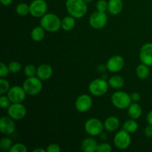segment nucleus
<instances>
[{"mask_svg": "<svg viewBox=\"0 0 152 152\" xmlns=\"http://www.w3.org/2000/svg\"><path fill=\"white\" fill-rule=\"evenodd\" d=\"M12 146H13V142L10 138L4 137L0 141V148L3 151H10Z\"/></svg>", "mask_w": 152, "mask_h": 152, "instance_id": "nucleus-27", "label": "nucleus"}, {"mask_svg": "<svg viewBox=\"0 0 152 152\" xmlns=\"http://www.w3.org/2000/svg\"><path fill=\"white\" fill-rule=\"evenodd\" d=\"M96 10L99 11L105 12L108 10V2L105 0H99L96 4Z\"/></svg>", "mask_w": 152, "mask_h": 152, "instance_id": "nucleus-34", "label": "nucleus"}, {"mask_svg": "<svg viewBox=\"0 0 152 152\" xmlns=\"http://www.w3.org/2000/svg\"><path fill=\"white\" fill-rule=\"evenodd\" d=\"M97 145V142L94 138L87 137L82 142L81 148L82 150L85 152H94L96 151Z\"/></svg>", "mask_w": 152, "mask_h": 152, "instance_id": "nucleus-19", "label": "nucleus"}, {"mask_svg": "<svg viewBox=\"0 0 152 152\" xmlns=\"http://www.w3.org/2000/svg\"><path fill=\"white\" fill-rule=\"evenodd\" d=\"M111 151V146L109 143L102 142L98 144L96 151L97 152H110Z\"/></svg>", "mask_w": 152, "mask_h": 152, "instance_id": "nucleus-33", "label": "nucleus"}, {"mask_svg": "<svg viewBox=\"0 0 152 152\" xmlns=\"http://www.w3.org/2000/svg\"><path fill=\"white\" fill-rule=\"evenodd\" d=\"M136 74L137 76L140 79H142V80L148 78L150 74L149 66H148V65H145V64L143 63L140 64V65H138L137 68Z\"/></svg>", "mask_w": 152, "mask_h": 152, "instance_id": "nucleus-24", "label": "nucleus"}, {"mask_svg": "<svg viewBox=\"0 0 152 152\" xmlns=\"http://www.w3.org/2000/svg\"><path fill=\"white\" fill-rule=\"evenodd\" d=\"M76 25L75 18L71 16H65L62 19L61 23V28L65 31H70L74 29Z\"/></svg>", "mask_w": 152, "mask_h": 152, "instance_id": "nucleus-22", "label": "nucleus"}, {"mask_svg": "<svg viewBox=\"0 0 152 152\" xmlns=\"http://www.w3.org/2000/svg\"><path fill=\"white\" fill-rule=\"evenodd\" d=\"M104 129L110 132H114L120 126V120L117 117L111 116L108 117L103 123Z\"/></svg>", "mask_w": 152, "mask_h": 152, "instance_id": "nucleus-18", "label": "nucleus"}, {"mask_svg": "<svg viewBox=\"0 0 152 152\" xmlns=\"http://www.w3.org/2000/svg\"><path fill=\"white\" fill-rule=\"evenodd\" d=\"M26 113V108L22 103H12L7 108V114L14 120H22Z\"/></svg>", "mask_w": 152, "mask_h": 152, "instance_id": "nucleus-10", "label": "nucleus"}, {"mask_svg": "<svg viewBox=\"0 0 152 152\" xmlns=\"http://www.w3.org/2000/svg\"><path fill=\"white\" fill-rule=\"evenodd\" d=\"M9 73H10V71H9L8 66H7L3 62H1L0 63V77H1V78L6 77L8 75Z\"/></svg>", "mask_w": 152, "mask_h": 152, "instance_id": "nucleus-35", "label": "nucleus"}, {"mask_svg": "<svg viewBox=\"0 0 152 152\" xmlns=\"http://www.w3.org/2000/svg\"><path fill=\"white\" fill-rule=\"evenodd\" d=\"M47 10L48 4L45 0H34L30 4V13L34 17H42Z\"/></svg>", "mask_w": 152, "mask_h": 152, "instance_id": "nucleus-9", "label": "nucleus"}, {"mask_svg": "<svg viewBox=\"0 0 152 152\" xmlns=\"http://www.w3.org/2000/svg\"><path fill=\"white\" fill-rule=\"evenodd\" d=\"M22 87L25 89L27 94L34 96L40 93L42 89V80L38 77H28L23 83Z\"/></svg>", "mask_w": 152, "mask_h": 152, "instance_id": "nucleus-5", "label": "nucleus"}, {"mask_svg": "<svg viewBox=\"0 0 152 152\" xmlns=\"http://www.w3.org/2000/svg\"><path fill=\"white\" fill-rule=\"evenodd\" d=\"M53 68L48 64H42L37 68V77L41 80H47L51 77Z\"/></svg>", "mask_w": 152, "mask_h": 152, "instance_id": "nucleus-16", "label": "nucleus"}, {"mask_svg": "<svg viewBox=\"0 0 152 152\" xmlns=\"http://www.w3.org/2000/svg\"><path fill=\"white\" fill-rule=\"evenodd\" d=\"M16 12L19 16H27L30 13V5L24 2L19 3L16 5Z\"/></svg>", "mask_w": 152, "mask_h": 152, "instance_id": "nucleus-26", "label": "nucleus"}, {"mask_svg": "<svg viewBox=\"0 0 152 152\" xmlns=\"http://www.w3.org/2000/svg\"><path fill=\"white\" fill-rule=\"evenodd\" d=\"M0 1L4 6H8L11 4L13 0H0Z\"/></svg>", "mask_w": 152, "mask_h": 152, "instance_id": "nucleus-40", "label": "nucleus"}, {"mask_svg": "<svg viewBox=\"0 0 152 152\" xmlns=\"http://www.w3.org/2000/svg\"><path fill=\"white\" fill-rule=\"evenodd\" d=\"M8 68L10 73L16 74V73L19 72L21 71V69H22V65L17 61H13V62L9 63Z\"/></svg>", "mask_w": 152, "mask_h": 152, "instance_id": "nucleus-30", "label": "nucleus"}, {"mask_svg": "<svg viewBox=\"0 0 152 152\" xmlns=\"http://www.w3.org/2000/svg\"><path fill=\"white\" fill-rule=\"evenodd\" d=\"M65 7L70 16L75 19H80L86 14L87 3L84 0H67Z\"/></svg>", "mask_w": 152, "mask_h": 152, "instance_id": "nucleus-1", "label": "nucleus"}, {"mask_svg": "<svg viewBox=\"0 0 152 152\" xmlns=\"http://www.w3.org/2000/svg\"><path fill=\"white\" fill-rule=\"evenodd\" d=\"M10 83L4 78L0 79V94L3 95L7 93L10 90Z\"/></svg>", "mask_w": 152, "mask_h": 152, "instance_id": "nucleus-29", "label": "nucleus"}, {"mask_svg": "<svg viewBox=\"0 0 152 152\" xmlns=\"http://www.w3.org/2000/svg\"><path fill=\"white\" fill-rule=\"evenodd\" d=\"M110 87L114 89H120L123 88L125 85V80L123 77L119 75H114L110 77L108 81Z\"/></svg>", "mask_w": 152, "mask_h": 152, "instance_id": "nucleus-21", "label": "nucleus"}, {"mask_svg": "<svg viewBox=\"0 0 152 152\" xmlns=\"http://www.w3.org/2000/svg\"><path fill=\"white\" fill-rule=\"evenodd\" d=\"M125 65L124 59L120 55L111 56L106 63V68L111 73H117L121 71Z\"/></svg>", "mask_w": 152, "mask_h": 152, "instance_id": "nucleus-13", "label": "nucleus"}, {"mask_svg": "<svg viewBox=\"0 0 152 152\" xmlns=\"http://www.w3.org/2000/svg\"><path fill=\"white\" fill-rule=\"evenodd\" d=\"M132 142V137L129 132L121 130L117 132L114 138V143L116 148L120 150H124L129 148Z\"/></svg>", "mask_w": 152, "mask_h": 152, "instance_id": "nucleus-8", "label": "nucleus"}, {"mask_svg": "<svg viewBox=\"0 0 152 152\" xmlns=\"http://www.w3.org/2000/svg\"><path fill=\"white\" fill-rule=\"evenodd\" d=\"M62 20L54 13H46L41 17L40 25L48 32H56L61 28Z\"/></svg>", "mask_w": 152, "mask_h": 152, "instance_id": "nucleus-2", "label": "nucleus"}, {"mask_svg": "<svg viewBox=\"0 0 152 152\" xmlns=\"http://www.w3.org/2000/svg\"><path fill=\"white\" fill-rule=\"evenodd\" d=\"M46 151L48 152H59L61 151V148L59 145L56 143H52L48 146Z\"/></svg>", "mask_w": 152, "mask_h": 152, "instance_id": "nucleus-36", "label": "nucleus"}, {"mask_svg": "<svg viewBox=\"0 0 152 152\" xmlns=\"http://www.w3.org/2000/svg\"><path fill=\"white\" fill-rule=\"evenodd\" d=\"M45 30L40 25L34 28L31 31V38L35 42H40L44 39Z\"/></svg>", "mask_w": 152, "mask_h": 152, "instance_id": "nucleus-23", "label": "nucleus"}, {"mask_svg": "<svg viewBox=\"0 0 152 152\" xmlns=\"http://www.w3.org/2000/svg\"><path fill=\"white\" fill-rule=\"evenodd\" d=\"M93 104L91 97L88 94H82L75 101V108L79 112L84 113L91 109Z\"/></svg>", "mask_w": 152, "mask_h": 152, "instance_id": "nucleus-12", "label": "nucleus"}, {"mask_svg": "<svg viewBox=\"0 0 152 152\" xmlns=\"http://www.w3.org/2000/svg\"><path fill=\"white\" fill-rule=\"evenodd\" d=\"M33 151L34 152H45L47 151L45 149H43V148H36V149H34Z\"/></svg>", "mask_w": 152, "mask_h": 152, "instance_id": "nucleus-41", "label": "nucleus"}, {"mask_svg": "<svg viewBox=\"0 0 152 152\" xmlns=\"http://www.w3.org/2000/svg\"><path fill=\"white\" fill-rule=\"evenodd\" d=\"M84 1H86V2L88 4V3H91V1H93V0H84Z\"/></svg>", "mask_w": 152, "mask_h": 152, "instance_id": "nucleus-42", "label": "nucleus"}, {"mask_svg": "<svg viewBox=\"0 0 152 152\" xmlns=\"http://www.w3.org/2000/svg\"><path fill=\"white\" fill-rule=\"evenodd\" d=\"M26 92L23 87L15 86L10 88L7 92V96L12 103H22L25 99Z\"/></svg>", "mask_w": 152, "mask_h": 152, "instance_id": "nucleus-11", "label": "nucleus"}, {"mask_svg": "<svg viewBox=\"0 0 152 152\" xmlns=\"http://www.w3.org/2000/svg\"><path fill=\"white\" fill-rule=\"evenodd\" d=\"M131 95L125 91H117L111 96V102L113 105L118 109H125L129 108L132 104Z\"/></svg>", "mask_w": 152, "mask_h": 152, "instance_id": "nucleus-3", "label": "nucleus"}, {"mask_svg": "<svg viewBox=\"0 0 152 152\" xmlns=\"http://www.w3.org/2000/svg\"><path fill=\"white\" fill-rule=\"evenodd\" d=\"M108 22V16L105 12L96 11L94 12L89 18V24L93 28L96 30L102 29L106 25Z\"/></svg>", "mask_w": 152, "mask_h": 152, "instance_id": "nucleus-7", "label": "nucleus"}, {"mask_svg": "<svg viewBox=\"0 0 152 152\" xmlns=\"http://www.w3.org/2000/svg\"><path fill=\"white\" fill-rule=\"evenodd\" d=\"M37 68L31 64L26 65L25 67V69H24V73L28 77H34L35 75H37Z\"/></svg>", "mask_w": 152, "mask_h": 152, "instance_id": "nucleus-28", "label": "nucleus"}, {"mask_svg": "<svg viewBox=\"0 0 152 152\" xmlns=\"http://www.w3.org/2000/svg\"><path fill=\"white\" fill-rule=\"evenodd\" d=\"M146 120H147V123H148L149 125L152 126V110L151 111H149L146 117Z\"/></svg>", "mask_w": 152, "mask_h": 152, "instance_id": "nucleus-39", "label": "nucleus"}, {"mask_svg": "<svg viewBox=\"0 0 152 152\" xmlns=\"http://www.w3.org/2000/svg\"><path fill=\"white\" fill-rule=\"evenodd\" d=\"M14 120L10 117H2L0 120V131L5 135H10L15 132L16 125Z\"/></svg>", "mask_w": 152, "mask_h": 152, "instance_id": "nucleus-15", "label": "nucleus"}, {"mask_svg": "<svg viewBox=\"0 0 152 152\" xmlns=\"http://www.w3.org/2000/svg\"><path fill=\"white\" fill-rule=\"evenodd\" d=\"M104 129V125L99 119L91 118L85 123V131L91 137L101 134Z\"/></svg>", "mask_w": 152, "mask_h": 152, "instance_id": "nucleus-6", "label": "nucleus"}, {"mask_svg": "<svg viewBox=\"0 0 152 152\" xmlns=\"http://www.w3.org/2000/svg\"><path fill=\"white\" fill-rule=\"evenodd\" d=\"M11 101L10 100L7 96H4V94L1 95L0 96V106L3 109H7L11 105Z\"/></svg>", "mask_w": 152, "mask_h": 152, "instance_id": "nucleus-31", "label": "nucleus"}, {"mask_svg": "<svg viewBox=\"0 0 152 152\" xmlns=\"http://www.w3.org/2000/svg\"><path fill=\"white\" fill-rule=\"evenodd\" d=\"M123 7L122 0H109L108 1V10L112 15H118Z\"/></svg>", "mask_w": 152, "mask_h": 152, "instance_id": "nucleus-17", "label": "nucleus"}, {"mask_svg": "<svg viewBox=\"0 0 152 152\" xmlns=\"http://www.w3.org/2000/svg\"><path fill=\"white\" fill-rule=\"evenodd\" d=\"M144 134H145V136L147 137H152V126L149 125V126H146L144 131Z\"/></svg>", "mask_w": 152, "mask_h": 152, "instance_id": "nucleus-37", "label": "nucleus"}, {"mask_svg": "<svg viewBox=\"0 0 152 152\" xmlns=\"http://www.w3.org/2000/svg\"><path fill=\"white\" fill-rule=\"evenodd\" d=\"M10 152H27L28 148L24 144L22 143H16L13 145L11 148L10 149Z\"/></svg>", "mask_w": 152, "mask_h": 152, "instance_id": "nucleus-32", "label": "nucleus"}, {"mask_svg": "<svg viewBox=\"0 0 152 152\" xmlns=\"http://www.w3.org/2000/svg\"><path fill=\"white\" fill-rule=\"evenodd\" d=\"M108 83L102 78L95 79L92 80L88 86L89 92L95 96L105 95L108 90Z\"/></svg>", "mask_w": 152, "mask_h": 152, "instance_id": "nucleus-4", "label": "nucleus"}, {"mask_svg": "<svg viewBox=\"0 0 152 152\" xmlns=\"http://www.w3.org/2000/svg\"><path fill=\"white\" fill-rule=\"evenodd\" d=\"M138 128H139V125L138 123L135 121V120L132 119V120H129L126 122H125L123 124V129L126 132H129V134L134 133L137 131Z\"/></svg>", "mask_w": 152, "mask_h": 152, "instance_id": "nucleus-25", "label": "nucleus"}, {"mask_svg": "<svg viewBox=\"0 0 152 152\" xmlns=\"http://www.w3.org/2000/svg\"><path fill=\"white\" fill-rule=\"evenodd\" d=\"M142 107L137 103V102H134L132 103L128 108V114L129 117L134 120H137L142 116Z\"/></svg>", "mask_w": 152, "mask_h": 152, "instance_id": "nucleus-20", "label": "nucleus"}, {"mask_svg": "<svg viewBox=\"0 0 152 152\" xmlns=\"http://www.w3.org/2000/svg\"><path fill=\"white\" fill-rule=\"evenodd\" d=\"M140 59L142 63L152 66V43H146L142 46L140 50Z\"/></svg>", "mask_w": 152, "mask_h": 152, "instance_id": "nucleus-14", "label": "nucleus"}, {"mask_svg": "<svg viewBox=\"0 0 152 152\" xmlns=\"http://www.w3.org/2000/svg\"><path fill=\"white\" fill-rule=\"evenodd\" d=\"M131 97H132V101H134L135 102H137L140 99V94L139 93H137V92H133L131 94Z\"/></svg>", "mask_w": 152, "mask_h": 152, "instance_id": "nucleus-38", "label": "nucleus"}]
</instances>
